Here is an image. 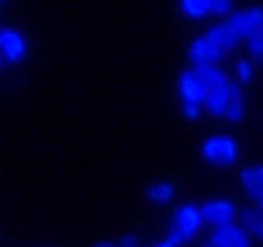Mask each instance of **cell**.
<instances>
[{
    "mask_svg": "<svg viewBox=\"0 0 263 247\" xmlns=\"http://www.w3.org/2000/svg\"><path fill=\"white\" fill-rule=\"evenodd\" d=\"M238 141L232 135H210L201 144V157L213 166V169H232L238 163Z\"/></svg>",
    "mask_w": 263,
    "mask_h": 247,
    "instance_id": "obj_1",
    "label": "cell"
},
{
    "mask_svg": "<svg viewBox=\"0 0 263 247\" xmlns=\"http://www.w3.org/2000/svg\"><path fill=\"white\" fill-rule=\"evenodd\" d=\"M226 25L232 28V35L248 41L254 35H260V28H263V10L260 7H245V10H235L232 16L226 19Z\"/></svg>",
    "mask_w": 263,
    "mask_h": 247,
    "instance_id": "obj_2",
    "label": "cell"
},
{
    "mask_svg": "<svg viewBox=\"0 0 263 247\" xmlns=\"http://www.w3.org/2000/svg\"><path fill=\"white\" fill-rule=\"evenodd\" d=\"M201 213H204V222H210L213 229H222V225H235L238 222V207L229 200V197H210L201 203Z\"/></svg>",
    "mask_w": 263,
    "mask_h": 247,
    "instance_id": "obj_3",
    "label": "cell"
},
{
    "mask_svg": "<svg viewBox=\"0 0 263 247\" xmlns=\"http://www.w3.org/2000/svg\"><path fill=\"white\" fill-rule=\"evenodd\" d=\"M0 56H4V63H22L28 56V38L19 32V28H0Z\"/></svg>",
    "mask_w": 263,
    "mask_h": 247,
    "instance_id": "obj_4",
    "label": "cell"
},
{
    "mask_svg": "<svg viewBox=\"0 0 263 247\" xmlns=\"http://www.w3.org/2000/svg\"><path fill=\"white\" fill-rule=\"evenodd\" d=\"M204 225H207V222H204L201 207L185 203V207H179V210H176V216H173V229H170V232H179V235L188 241V238H194V235H201V229H204Z\"/></svg>",
    "mask_w": 263,
    "mask_h": 247,
    "instance_id": "obj_5",
    "label": "cell"
},
{
    "mask_svg": "<svg viewBox=\"0 0 263 247\" xmlns=\"http://www.w3.org/2000/svg\"><path fill=\"white\" fill-rule=\"evenodd\" d=\"M222 56H226L222 47H216L204 35L194 38L191 47H188V63H191V69H197V66H222Z\"/></svg>",
    "mask_w": 263,
    "mask_h": 247,
    "instance_id": "obj_6",
    "label": "cell"
},
{
    "mask_svg": "<svg viewBox=\"0 0 263 247\" xmlns=\"http://www.w3.org/2000/svg\"><path fill=\"white\" fill-rule=\"evenodd\" d=\"M179 97L182 104H197V107H204L207 104V85L197 78L191 69H185L179 75Z\"/></svg>",
    "mask_w": 263,
    "mask_h": 247,
    "instance_id": "obj_7",
    "label": "cell"
},
{
    "mask_svg": "<svg viewBox=\"0 0 263 247\" xmlns=\"http://www.w3.org/2000/svg\"><path fill=\"white\" fill-rule=\"evenodd\" d=\"M210 244L213 247H254V238L235 222V225H222V229H213L210 235Z\"/></svg>",
    "mask_w": 263,
    "mask_h": 247,
    "instance_id": "obj_8",
    "label": "cell"
},
{
    "mask_svg": "<svg viewBox=\"0 0 263 247\" xmlns=\"http://www.w3.org/2000/svg\"><path fill=\"white\" fill-rule=\"evenodd\" d=\"M204 38H207V41H213L216 47H222V53H235V50L245 44L241 38H235V35H232V28H229L226 22H216V25H210L207 32H204Z\"/></svg>",
    "mask_w": 263,
    "mask_h": 247,
    "instance_id": "obj_9",
    "label": "cell"
},
{
    "mask_svg": "<svg viewBox=\"0 0 263 247\" xmlns=\"http://www.w3.org/2000/svg\"><path fill=\"white\" fill-rule=\"evenodd\" d=\"M235 85V81H232ZM232 85L229 88H210L207 91V104H204V110L210 113V116H216V119H226V113H229V94H232Z\"/></svg>",
    "mask_w": 263,
    "mask_h": 247,
    "instance_id": "obj_10",
    "label": "cell"
},
{
    "mask_svg": "<svg viewBox=\"0 0 263 247\" xmlns=\"http://www.w3.org/2000/svg\"><path fill=\"white\" fill-rule=\"evenodd\" d=\"M191 72L207 85V91H210V88H229V85H232V78H229V72H226L222 66H197V69H191Z\"/></svg>",
    "mask_w": 263,
    "mask_h": 247,
    "instance_id": "obj_11",
    "label": "cell"
},
{
    "mask_svg": "<svg viewBox=\"0 0 263 247\" xmlns=\"http://www.w3.org/2000/svg\"><path fill=\"white\" fill-rule=\"evenodd\" d=\"M241 184H245V191H248V197H251V200L263 197V163L248 166V169L241 172Z\"/></svg>",
    "mask_w": 263,
    "mask_h": 247,
    "instance_id": "obj_12",
    "label": "cell"
},
{
    "mask_svg": "<svg viewBox=\"0 0 263 247\" xmlns=\"http://www.w3.org/2000/svg\"><path fill=\"white\" fill-rule=\"evenodd\" d=\"M179 13H185L188 19H207L213 13V0H182L179 4Z\"/></svg>",
    "mask_w": 263,
    "mask_h": 247,
    "instance_id": "obj_13",
    "label": "cell"
},
{
    "mask_svg": "<svg viewBox=\"0 0 263 247\" xmlns=\"http://www.w3.org/2000/svg\"><path fill=\"white\" fill-rule=\"evenodd\" d=\"M226 122H232V126L245 122V94H241V88H238V85H232V94H229V113H226Z\"/></svg>",
    "mask_w": 263,
    "mask_h": 247,
    "instance_id": "obj_14",
    "label": "cell"
},
{
    "mask_svg": "<svg viewBox=\"0 0 263 247\" xmlns=\"http://www.w3.org/2000/svg\"><path fill=\"white\" fill-rule=\"evenodd\" d=\"M173 197H176V184L173 181H157V184H151L147 188V200L151 203H173Z\"/></svg>",
    "mask_w": 263,
    "mask_h": 247,
    "instance_id": "obj_15",
    "label": "cell"
},
{
    "mask_svg": "<svg viewBox=\"0 0 263 247\" xmlns=\"http://www.w3.org/2000/svg\"><path fill=\"white\" fill-rule=\"evenodd\" d=\"M251 238H257V241H263V213H257V210H248L245 216H241V222H238Z\"/></svg>",
    "mask_w": 263,
    "mask_h": 247,
    "instance_id": "obj_16",
    "label": "cell"
},
{
    "mask_svg": "<svg viewBox=\"0 0 263 247\" xmlns=\"http://www.w3.org/2000/svg\"><path fill=\"white\" fill-rule=\"evenodd\" d=\"M245 44H248V59H251V63H260V59H263V38L254 35V38H248Z\"/></svg>",
    "mask_w": 263,
    "mask_h": 247,
    "instance_id": "obj_17",
    "label": "cell"
},
{
    "mask_svg": "<svg viewBox=\"0 0 263 247\" xmlns=\"http://www.w3.org/2000/svg\"><path fill=\"white\" fill-rule=\"evenodd\" d=\"M213 13L219 16V22H226L229 16H232V13H235V7H232V4H229V0H213Z\"/></svg>",
    "mask_w": 263,
    "mask_h": 247,
    "instance_id": "obj_18",
    "label": "cell"
},
{
    "mask_svg": "<svg viewBox=\"0 0 263 247\" xmlns=\"http://www.w3.org/2000/svg\"><path fill=\"white\" fill-rule=\"evenodd\" d=\"M254 69H257V66L251 63V59H241V63L235 66V72H238V81H251V78H254Z\"/></svg>",
    "mask_w": 263,
    "mask_h": 247,
    "instance_id": "obj_19",
    "label": "cell"
},
{
    "mask_svg": "<svg viewBox=\"0 0 263 247\" xmlns=\"http://www.w3.org/2000/svg\"><path fill=\"white\" fill-rule=\"evenodd\" d=\"M182 244H185V238H182L179 232H170L166 238H163L160 244H154V247H182Z\"/></svg>",
    "mask_w": 263,
    "mask_h": 247,
    "instance_id": "obj_20",
    "label": "cell"
},
{
    "mask_svg": "<svg viewBox=\"0 0 263 247\" xmlns=\"http://www.w3.org/2000/svg\"><path fill=\"white\" fill-rule=\"evenodd\" d=\"M182 113H185V119H197L204 113V107H197V104H182Z\"/></svg>",
    "mask_w": 263,
    "mask_h": 247,
    "instance_id": "obj_21",
    "label": "cell"
},
{
    "mask_svg": "<svg viewBox=\"0 0 263 247\" xmlns=\"http://www.w3.org/2000/svg\"><path fill=\"white\" fill-rule=\"evenodd\" d=\"M135 244H138V235H125L119 247H135Z\"/></svg>",
    "mask_w": 263,
    "mask_h": 247,
    "instance_id": "obj_22",
    "label": "cell"
},
{
    "mask_svg": "<svg viewBox=\"0 0 263 247\" xmlns=\"http://www.w3.org/2000/svg\"><path fill=\"white\" fill-rule=\"evenodd\" d=\"M254 210H257V213H263V197H257V200H254Z\"/></svg>",
    "mask_w": 263,
    "mask_h": 247,
    "instance_id": "obj_23",
    "label": "cell"
},
{
    "mask_svg": "<svg viewBox=\"0 0 263 247\" xmlns=\"http://www.w3.org/2000/svg\"><path fill=\"white\" fill-rule=\"evenodd\" d=\"M94 247H113V244L110 241H101V244H94Z\"/></svg>",
    "mask_w": 263,
    "mask_h": 247,
    "instance_id": "obj_24",
    "label": "cell"
},
{
    "mask_svg": "<svg viewBox=\"0 0 263 247\" xmlns=\"http://www.w3.org/2000/svg\"><path fill=\"white\" fill-rule=\"evenodd\" d=\"M4 66H7V63H4V56H0V72H4Z\"/></svg>",
    "mask_w": 263,
    "mask_h": 247,
    "instance_id": "obj_25",
    "label": "cell"
},
{
    "mask_svg": "<svg viewBox=\"0 0 263 247\" xmlns=\"http://www.w3.org/2000/svg\"><path fill=\"white\" fill-rule=\"evenodd\" d=\"M204 247H213V244H210V241H207V244H204Z\"/></svg>",
    "mask_w": 263,
    "mask_h": 247,
    "instance_id": "obj_26",
    "label": "cell"
},
{
    "mask_svg": "<svg viewBox=\"0 0 263 247\" xmlns=\"http://www.w3.org/2000/svg\"><path fill=\"white\" fill-rule=\"evenodd\" d=\"M260 38H263V28H260Z\"/></svg>",
    "mask_w": 263,
    "mask_h": 247,
    "instance_id": "obj_27",
    "label": "cell"
},
{
    "mask_svg": "<svg viewBox=\"0 0 263 247\" xmlns=\"http://www.w3.org/2000/svg\"><path fill=\"white\" fill-rule=\"evenodd\" d=\"M0 28H4V25H0Z\"/></svg>",
    "mask_w": 263,
    "mask_h": 247,
    "instance_id": "obj_28",
    "label": "cell"
}]
</instances>
